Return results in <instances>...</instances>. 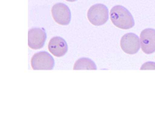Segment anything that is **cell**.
<instances>
[{
  "label": "cell",
  "mask_w": 155,
  "mask_h": 116,
  "mask_svg": "<svg viewBox=\"0 0 155 116\" xmlns=\"http://www.w3.org/2000/svg\"><path fill=\"white\" fill-rule=\"evenodd\" d=\"M47 34L44 29L32 28L28 31V45L33 50H38L44 46Z\"/></svg>",
  "instance_id": "52a82bcc"
},
{
  "label": "cell",
  "mask_w": 155,
  "mask_h": 116,
  "mask_svg": "<svg viewBox=\"0 0 155 116\" xmlns=\"http://www.w3.org/2000/svg\"><path fill=\"white\" fill-rule=\"evenodd\" d=\"M95 62L87 57H81L74 63V70H96Z\"/></svg>",
  "instance_id": "9c48e42d"
},
{
  "label": "cell",
  "mask_w": 155,
  "mask_h": 116,
  "mask_svg": "<svg viewBox=\"0 0 155 116\" xmlns=\"http://www.w3.org/2000/svg\"><path fill=\"white\" fill-rule=\"evenodd\" d=\"M88 21L94 26H102L109 20V9L103 4H95L89 8L87 13Z\"/></svg>",
  "instance_id": "7a4b0ae2"
},
{
  "label": "cell",
  "mask_w": 155,
  "mask_h": 116,
  "mask_svg": "<svg viewBox=\"0 0 155 116\" xmlns=\"http://www.w3.org/2000/svg\"><path fill=\"white\" fill-rule=\"evenodd\" d=\"M109 16L115 27L122 30H129L135 25L134 16L130 12L122 5L113 6L109 12Z\"/></svg>",
  "instance_id": "6da1fadb"
},
{
  "label": "cell",
  "mask_w": 155,
  "mask_h": 116,
  "mask_svg": "<svg viewBox=\"0 0 155 116\" xmlns=\"http://www.w3.org/2000/svg\"><path fill=\"white\" fill-rule=\"evenodd\" d=\"M54 63L53 56L46 51L36 53L31 58V67L34 70H52Z\"/></svg>",
  "instance_id": "3957f363"
},
{
  "label": "cell",
  "mask_w": 155,
  "mask_h": 116,
  "mask_svg": "<svg viewBox=\"0 0 155 116\" xmlns=\"http://www.w3.org/2000/svg\"><path fill=\"white\" fill-rule=\"evenodd\" d=\"M120 47L127 54H135L141 48L140 38L134 33L126 34L120 40Z\"/></svg>",
  "instance_id": "277c9868"
},
{
  "label": "cell",
  "mask_w": 155,
  "mask_h": 116,
  "mask_svg": "<svg viewBox=\"0 0 155 116\" xmlns=\"http://www.w3.org/2000/svg\"><path fill=\"white\" fill-rule=\"evenodd\" d=\"M66 1H68V2H75V1H77V0H66Z\"/></svg>",
  "instance_id": "8fae6325"
},
{
  "label": "cell",
  "mask_w": 155,
  "mask_h": 116,
  "mask_svg": "<svg viewBox=\"0 0 155 116\" xmlns=\"http://www.w3.org/2000/svg\"><path fill=\"white\" fill-rule=\"evenodd\" d=\"M50 53L57 57L63 56L67 53L68 47L64 39L60 37H54L51 39L48 44Z\"/></svg>",
  "instance_id": "ba28073f"
},
{
  "label": "cell",
  "mask_w": 155,
  "mask_h": 116,
  "mask_svg": "<svg viewBox=\"0 0 155 116\" xmlns=\"http://www.w3.org/2000/svg\"><path fill=\"white\" fill-rule=\"evenodd\" d=\"M141 49L146 54H151L155 52V30L147 28L140 33Z\"/></svg>",
  "instance_id": "8992f818"
},
{
  "label": "cell",
  "mask_w": 155,
  "mask_h": 116,
  "mask_svg": "<svg viewBox=\"0 0 155 116\" xmlns=\"http://www.w3.org/2000/svg\"><path fill=\"white\" fill-rule=\"evenodd\" d=\"M140 70H155V63L154 62H147L142 65Z\"/></svg>",
  "instance_id": "30bf717a"
},
{
  "label": "cell",
  "mask_w": 155,
  "mask_h": 116,
  "mask_svg": "<svg viewBox=\"0 0 155 116\" xmlns=\"http://www.w3.org/2000/svg\"><path fill=\"white\" fill-rule=\"evenodd\" d=\"M51 14L54 21L62 26H67L71 19V10L67 5L64 3H57L51 9Z\"/></svg>",
  "instance_id": "5b68a950"
}]
</instances>
